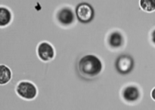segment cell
<instances>
[{
  "label": "cell",
  "mask_w": 155,
  "mask_h": 110,
  "mask_svg": "<svg viewBox=\"0 0 155 110\" xmlns=\"http://www.w3.org/2000/svg\"><path fill=\"white\" fill-rule=\"evenodd\" d=\"M78 68L82 75L89 78H92L98 75L101 72L102 63L96 56L86 55L80 59Z\"/></svg>",
  "instance_id": "1"
},
{
  "label": "cell",
  "mask_w": 155,
  "mask_h": 110,
  "mask_svg": "<svg viewBox=\"0 0 155 110\" xmlns=\"http://www.w3.org/2000/svg\"><path fill=\"white\" fill-rule=\"evenodd\" d=\"M76 14L79 20L83 24H88L92 20L95 15L94 9L88 3H80L76 8Z\"/></svg>",
  "instance_id": "2"
},
{
  "label": "cell",
  "mask_w": 155,
  "mask_h": 110,
  "mask_svg": "<svg viewBox=\"0 0 155 110\" xmlns=\"http://www.w3.org/2000/svg\"><path fill=\"white\" fill-rule=\"evenodd\" d=\"M16 91L20 96L26 99H32L36 97L37 89L36 86L29 81H21L18 84Z\"/></svg>",
  "instance_id": "3"
},
{
  "label": "cell",
  "mask_w": 155,
  "mask_h": 110,
  "mask_svg": "<svg viewBox=\"0 0 155 110\" xmlns=\"http://www.w3.org/2000/svg\"><path fill=\"white\" fill-rule=\"evenodd\" d=\"M115 66H116L117 70L120 73L128 74L133 69L134 61L130 55L123 54L117 59Z\"/></svg>",
  "instance_id": "4"
},
{
  "label": "cell",
  "mask_w": 155,
  "mask_h": 110,
  "mask_svg": "<svg viewBox=\"0 0 155 110\" xmlns=\"http://www.w3.org/2000/svg\"><path fill=\"white\" fill-rule=\"evenodd\" d=\"M37 52L39 57L43 61H49L54 56V48L48 42H42L39 44Z\"/></svg>",
  "instance_id": "5"
},
{
  "label": "cell",
  "mask_w": 155,
  "mask_h": 110,
  "mask_svg": "<svg viewBox=\"0 0 155 110\" xmlns=\"http://www.w3.org/2000/svg\"><path fill=\"white\" fill-rule=\"evenodd\" d=\"M58 20L59 22L64 26H68L74 20V14L70 8L65 7L61 9L58 13Z\"/></svg>",
  "instance_id": "6"
},
{
  "label": "cell",
  "mask_w": 155,
  "mask_h": 110,
  "mask_svg": "<svg viewBox=\"0 0 155 110\" xmlns=\"http://www.w3.org/2000/svg\"><path fill=\"white\" fill-rule=\"evenodd\" d=\"M123 97L126 101L130 102H136L140 97L139 89L135 85H130L126 87L123 92Z\"/></svg>",
  "instance_id": "7"
},
{
  "label": "cell",
  "mask_w": 155,
  "mask_h": 110,
  "mask_svg": "<svg viewBox=\"0 0 155 110\" xmlns=\"http://www.w3.org/2000/svg\"><path fill=\"white\" fill-rule=\"evenodd\" d=\"M108 43L112 48H120L124 43V38L119 32H114L109 36Z\"/></svg>",
  "instance_id": "8"
},
{
  "label": "cell",
  "mask_w": 155,
  "mask_h": 110,
  "mask_svg": "<svg viewBox=\"0 0 155 110\" xmlns=\"http://www.w3.org/2000/svg\"><path fill=\"white\" fill-rule=\"evenodd\" d=\"M12 78V72L8 66L0 65V84H5Z\"/></svg>",
  "instance_id": "9"
},
{
  "label": "cell",
  "mask_w": 155,
  "mask_h": 110,
  "mask_svg": "<svg viewBox=\"0 0 155 110\" xmlns=\"http://www.w3.org/2000/svg\"><path fill=\"white\" fill-rule=\"evenodd\" d=\"M12 20V14L8 8L0 7V27H5Z\"/></svg>",
  "instance_id": "10"
},
{
  "label": "cell",
  "mask_w": 155,
  "mask_h": 110,
  "mask_svg": "<svg viewBox=\"0 0 155 110\" xmlns=\"http://www.w3.org/2000/svg\"><path fill=\"white\" fill-rule=\"evenodd\" d=\"M140 7L147 12L155 11V0H140Z\"/></svg>",
  "instance_id": "11"
},
{
  "label": "cell",
  "mask_w": 155,
  "mask_h": 110,
  "mask_svg": "<svg viewBox=\"0 0 155 110\" xmlns=\"http://www.w3.org/2000/svg\"><path fill=\"white\" fill-rule=\"evenodd\" d=\"M151 97L153 98V99H154L155 100V87L153 89L152 91H151Z\"/></svg>",
  "instance_id": "12"
},
{
  "label": "cell",
  "mask_w": 155,
  "mask_h": 110,
  "mask_svg": "<svg viewBox=\"0 0 155 110\" xmlns=\"http://www.w3.org/2000/svg\"><path fill=\"white\" fill-rule=\"evenodd\" d=\"M151 37H152V41L155 44V30L153 31L152 35H151Z\"/></svg>",
  "instance_id": "13"
}]
</instances>
